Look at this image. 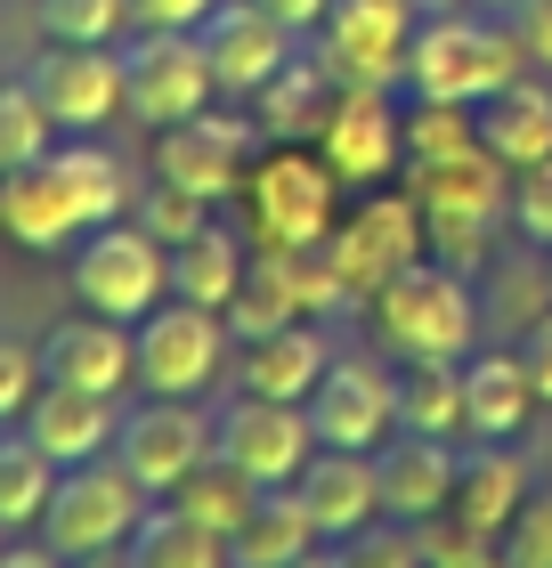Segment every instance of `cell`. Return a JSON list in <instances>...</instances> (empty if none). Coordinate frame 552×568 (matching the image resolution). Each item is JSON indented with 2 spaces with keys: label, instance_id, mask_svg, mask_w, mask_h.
Returning <instances> with one entry per match:
<instances>
[{
  "label": "cell",
  "instance_id": "cell-1",
  "mask_svg": "<svg viewBox=\"0 0 552 568\" xmlns=\"http://www.w3.org/2000/svg\"><path fill=\"white\" fill-rule=\"evenodd\" d=\"M529 73V49H520L512 17H488V9H439L414 24L407 41V90L414 98H439V106H480L504 82Z\"/></svg>",
  "mask_w": 552,
  "mask_h": 568
},
{
  "label": "cell",
  "instance_id": "cell-2",
  "mask_svg": "<svg viewBox=\"0 0 552 568\" xmlns=\"http://www.w3.org/2000/svg\"><path fill=\"white\" fill-rule=\"evenodd\" d=\"M365 308H374V333L399 357H471V342H480V301H471L463 268L431 261V252L399 268Z\"/></svg>",
  "mask_w": 552,
  "mask_h": 568
},
{
  "label": "cell",
  "instance_id": "cell-3",
  "mask_svg": "<svg viewBox=\"0 0 552 568\" xmlns=\"http://www.w3.org/2000/svg\"><path fill=\"white\" fill-rule=\"evenodd\" d=\"M407 195L423 203V227H431L439 261L471 268L488 252V227L512 212V163H495L488 146H471V154H455V163L407 171Z\"/></svg>",
  "mask_w": 552,
  "mask_h": 568
},
{
  "label": "cell",
  "instance_id": "cell-4",
  "mask_svg": "<svg viewBox=\"0 0 552 568\" xmlns=\"http://www.w3.org/2000/svg\"><path fill=\"white\" fill-rule=\"evenodd\" d=\"M244 195H252L260 244H277V252L325 244L333 220H341V179H333L325 154L301 146V139H269V154H260L252 179H244Z\"/></svg>",
  "mask_w": 552,
  "mask_h": 568
},
{
  "label": "cell",
  "instance_id": "cell-5",
  "mask_svg": "<svg viewBox=\"0 0 552 568\" xmlns=\"http://www.w3.org/2000/svg\"><path fill=\"white\" fill-rule=\"evenodd\" d=\"M147 504H154V496L122 471L114 455L66 463V471H58V496H49V511H41V545H49V552H66V560L122 552Z\"/></svg>",
  "mask_w": 552,
  "mask_h": 568
},
{
  "label": "cell",
  "instance_id": "cell-6",
  "mask_svg": "<svg viewBox=\"0 0 552 568\" xmlns=\"http://www.w3.org/2000/svg\"><path fill=\"white\" fill-rule=\"evenodd\" d=\"M325 268L341 276L350 301H374L399 268H414L431 252V227H423V203L414 195H390V187H365V203L350 220H333V236L318 244Z\"/></svg>",
  "mask_w": 552,
  "mask_h": 568
},
{
  "label": "cell",
  "instance_id": "cell-7",
  "mask_svg": "<svg viewBox=\"0 0 552 568\" xmlns=\"http://www.w3.org/2000/svg\"><path fill=\"white\" fill-rule=\"evenodd\" d=\"M130 342H139V382L147 398H203L228 366V317L220 308H195V301H154L139 325H130Z\"/></svg>",
  "mask_w": 552,
  "mask_h": 568
},
{
  "label": "cell",
  "instance_id": "cell-8",
  "mask_svg": "<svg viewBox=\"0 0 552 568\" xmlns=\"http://www.w3.org/2000/svg\"><path fill=\"white\" fill-rule=\"evenodd\" d=\"M73 301L114 317V325H139L154 301H171V252L147 227H122V220L90 227L73 244Z\"/></svg>",
  "mask_w": 552,
  "mask_h": 568
},
{
  "label": "cell",
  "instance_id": "cell-9",
  "mask_svg": "<svg viewBox=\"0 0 552 568\" xmlns=\"http://www.w3.org/2000/svg\"><path fill=\"white\" fill-rule=\"evenodd\" d=\"M414 24V0H333L318 24V65L333 73V90H407Z\"/></svg>",
  "mask_w": 552,
  "mask_h": 568
},
{
  "label": "cell",
  "instance_id": "cell-10",
  "mask_svg": "<svg viewBox=\"0 0 552 568\" xmlns=\"http://www.w3.org/2000/svg\"><path fill=\"white\" fill-rule=\"evenodd\" d=\"M220 98L212 58L195 33H130L122 41V114L139 131H171V122L203 114Z\"/></svg>",
  "mask_w": 552,
  "mask_h": 568
},
{
  "label": "cell",
  "instance_id": "cell-11",
  "mask_svg": "<svg viewBox=\"0 0 552 568\" xmlns=\"http://www.w3.org/2000/svg\"><path fill=\"white\" fill-rule=\"evenodd\" d=\"M252 146H260L252 114H212L203 106L188 122H171V131H154V179H171V187H188L203 203H228L260 163Z\"/></svg>",
  "mask_w": 552,
  "mask_h": 568
},
{
  "label": "cell",
  "instance_id": "cell-12",
  "mask_svg": "<svg viewBox=\"0 0 552 568\" xmlns=\"http://www.w3.org/2000/svg\"><path fill=\"white\" fill-rule=\"evenodd\" d=\"M212 455H228L235 471L260 479V487H293L301 463L318 455V423H309V406H293V398L235 390L228 415H212Z\"/></svg>",
  "mask_w": 552,
  "mask_h": 568
},
{
  "label": "cell",
  "instance_id": "cell-13",
  "mask_svg": "<svg viewBox=\"0 0 552 568\" xmlns=\"http://www.w3.org/2000/svg\"><path fill=\"white\" fill-rule=\"evenodd\" d=\"M24 82H33V98L66 139H98L122 114V49L114 41H49Z\"/></svg>",
  "mask_w": 552,
  "mask_h": 568
},
{
  "label": "cell",
  "instance_id": "cell-14",
  "mask_svg": "<svg viewBox=\"0 0 552 568\" xmlns=\"http://www.w3.org/2000/svg\"><path fill=\"white\" fill-rule=\"evenodd\" d=\"M114 463L147 496H171L195 463H212V415L195 398H147L114 423Z\"/></svg>",
  "mask_w": 552,
  "mask_h": 568
},
{
  "label": "cell",
  "instance_id": "cell-15",
  "mask_svg": "<svg viewBox=\"0 0 552 568\" xmlns=\"http://www.w3.org/2000/svg\"><path fill=\"white\" fill-rule=\"evenodd\" d=\"M309 423H318V447H358L374 455L390 430H399V374L382 366V357H341L318 374V390H309Z\"/></svg>",
  "mask_w": 552,
  "mask_h": 568
},
{
  "label": "cell",
  "instance_id": "cell-16",
  "mask_svg": "<svg viewBox=\"0 0 552 568\" xmlns=\"http://www.w3.org/2000/svg\"><path fill=\"white\" fill-rule=\"evenodd\" d=\"M195 41H203V58H212L220 98H260L301 49V33H284L260 0H220V9L195 24Z\"/></svg>",
  "mask_w": 552,
  "mask_h": 568
},
{
  "label": "cell",
  "instance_id": "cell-17",
  "mask_svg": "<svg viewBox=\"0 0 552 568\" xmlns=\"http://www.w3.org/2000/svg\"><path fill=\"white\" fill-rule=\"evenodd\" d=\"M318 154L333 163L341 187H382L390 171H407V114L390 106V90H341L325 131H318Z\"/></svg>",
  "mask_w": 552,
  "mask_h": 568
},
{
  "label": "cell",
  "instance_id": "cell-18",
  "mask_svg": "<svg viewBox=\"0 0 552 568\" xmlns=\"http://www.w3.org/2000/svg\"><path fill=\"white\" fill-rule=\"evenodd\" d=\"M374 471H382V520H407V528H431L446 520L455 504V438H431V430H390L374 447Z\"/></svg>",
  "mask_w": 552,
  "mask_h": 568
},
{
  "label": "cell",
  "instance_id": "cell-19",
  "mask_svg": "<svg viewBox=\"0 0 552 568\" xmlns=\"http://www.w3.org/2000/svg\"><path fill=\"white\" fill-rule=\"evenodd\" d=\"M41 374L73 382V390H98V398H122L130 382H139V342H130V325L82 308V317L41 333Z\"/></svg>",
  "mask_w": 552,
  "mask_h": 568
},
{
  "label": "cell",
  "instance_id": "cell-20",
  "mask_svg": "<svg viewBox=\"0 0 552 568\" xmlns=\"http://www.w3.org/2000/svg\"><path fill=\"white\" fill-rule=\"evenodd\" d=\"M293 496H301L309 520H318L325 545H341V536L382 520V471H374V455H358V447H318L301 463Z\"/></svg>",
  "mask_w": 552,
  "mask_h": 568
},
{
  "label": "cell",
  "instance_id": "cell-21",
  "mask_svg": "<svg viewBox=\"0 0 552 568\" xmlns=\"http://www.w3.org/2000/svg\"><path fill=\"white\" fill-rule=\"evenodd\" d=\"M114 398H98V390H73V382H41L33 406H24V438L58 463H90V455H114Z\"/></svg>",
  "mask_w": 552,
  "mask_h": 568
},
{
  "label": "cell",
  "instance_id": "cell-22",
  "mask_svg": "<svg viewBox=\"0 0 552 568\" xmlns=\"http://www.w3.org/2000/svg\"><path fill=\"white\" fill-rule=\"evenodd\" d=\"M325 366H333V342L318 333V317H293L284 333H260V342H235V390H252V398L309 406Z\"/></svg>",
  "mask_w": 552,
  "mask_h": 568
},
{
  "label": "cell",
  "instance_id": "cell-23",
  "mask_svg": "<svg viewBox=\"0 0 552 568\" xmlns=\"http://www.w3.org/2000/svg\"><path fill=\"white\" fill-rule=\"evenodd\" d=\"M520 496H529V463L512 455V438H471L463 471H455V504H446V520L471 528V536H504Z\"/></svg>",
  "mask_w": 552,
  "mask_h": 568
},
{
  "label": "cell",
  "instance_id": "cell-24",
  "mask_svg": "<svg viewBox=\"0 0 552 568\" xmlns=\"http://www.w3.org/2000/svg\"><path fill=\"white\" fill-rule=\"evenodd\" d=\"M0 227H9L24 252H66V244L90 236L82 212H73V195H66V179L49 171V154L0 179Z\"/></svg>",
  "mask_w": 552,
  "mask_h": 568
},
{
  "label": "cell",
  "instance_id": "cell-25",
  "mask_svg": "<svg viewBox=\"0 0 552 568\" xmlns=\"http://www.w3.org/2000/svg\"><path fill=\"white\" fill-rule=\"evenodd\" d=\"M471 122H480V146L495 163H512V171L544 163L552 154V90H544V73H520V82H504L495 98H480Z\"/></svg>",
  "mask_w": 552,
  "mask_h": 568
},
{
  "label": "cell",
  "instance_id": "cell-26",
  "mask_svg": "<svg viewBox=\"0 0 552 568\" xmlns=\"http://www.w3.org/2000/svg\"><path fill=\"white\" fill-rule=\"evenodd\" d=\"M529 415H536V382L520 366V349L463 357V438H520Z\"/></svg>",
  "mask_w": 552,
  "mask_h": 568
},
{
  "label": "cell",
  "instance_id": "cell-27",
  "mask_svg": "<svg viewBox=\"0 0 552 568\" xmlns=\"http://www.w3.org/2000/svg\"><path fill=\"white\" fill-rule=\"evenodd\" d=\"M325 536L301 511L293 487H260V504L228 528V568H293L301 552H318Z\"/></svg>",
  "mask_w": 552,
  "mask_h": 568
},
{
  "label": "cell",
  "instance_id": "cell-28",
  "mask_svg": "<svg viewBox=\"0 0 552 568\" xmlns=\"http://www.w3.org/2000/svg\"><path fill=\"white\" fill-rule=\"evenodd\" d=\"M333 98H341V90H333V73L318 65V49H293V65H284L277 82L252 98V122H260V139H301V146H318Z\"/></svg>",
  "mask_w": 552,
  "mask_h": 568
},
{
  "label": "cell",
  "instance_id": "cell-29",
  "mask_svg": "<svg viewBox=\"0 0 552 568\" xmlns=\"http://www.w3.org/2000/svg\"><path fill=\"white\" fill-rule=\"evenodd\" d=\"M122 552H130V568H228V536L188 520V511L163 496V504L139 511V528H130Z\"/></svg>",
  "mask_w": 552,
  "mask_h": 568
},
{
  "label": "cell",
  "instance_id": "cell-30",
  "mask_svg": "<svg viewBox=\"0 0 552 568\" xmlns=\"http://www.w3.org/2000/svg\"><path fill=\"white\" fill-rule=\"evenodd\" d=\"M49 171L66 179V195H73V212H82V227H107L130 212V163L114 146H98V139H73V146H49Z\"/></svg>",
  "mask_w": 552,
  "mask_h": 568
},
{
  "label": "cell",
  "instance_id": "cell-31",
  "mask_svg": "<svg viewBox=\"0 0 552 568\" xmlns=\"http://www.w3.org/2000/svg\"><path fill=\"white\" fill-rule=\"evenodd\" d=\"M399 430L463 438V357H399Z\"/></svg>",
  "mask_w": 552,
  "mask_h": 568
},
{
  "label": "cell",
  "instance_id": "cell-32",
  "mask_svg": "<svg viewBox=\"0 0 552 568\" xmlns=\"http://www.w3.org/2000/svg\"><path fill=\"white\" fill-rule=\"evenodd\" d=\"M244 244L228 236V227H195L188 244H171V293L195 301V308H228L235 284H244Z\"/></svg>",
  "mask_w": 552,
  "mask_h": 568
},
{
  "label": "cell",
  "instance_id": "cell-33",
  "mask_svg": "<svg viewBox=\"0 0 552 568\" xmlns=\"http://www.w3.org/2000/svg\"><path fill=\"white\" fill-rule=\"evenodd\" d=\"M58 496V463H49L33 438H0V528L9 536H41V511Z\"/></svg>",
  "mask_w": 552,
  "mask_h": 568
},
{
  "label": "cell",
  "instance_id": "cell-34",
  "mask_svg": "<svg viewBox=\"0 0 552 568\" xmlns=\"http://www.w3.org/2000/svg\"><path fill=\"white\" fill-rule=\"evenodd\" d=\"M171 504L188 511V520H203V528H220V536H228V528L260 504V479H244L228 455H212V463H195V471L171 487Z\"/></svg>",
  "mask_w": 552,
  "mask_h": 568
},
{
  "label": "cell",
  "instance_id": "cell-35",
  "mask_svg": "<svg viewBox=\"0 0 552 568\" xmlns=\"http://www.w3.org/2000/svg\"><path fill=\"white\" fill-rule=\"evenodd\" d=\"M480 146V122L471 106H439V98H414L407 114V171H431V163H455V154Z\"/></svg>",
  "mask_w": 552,
  "mask_h": 568
},
{
  "label": "cell",
  "instance_id": "cell-36",
  "mask_svg": "<svg viewBox=\"0 0 552 568\" xmlns=\"http://www.w3.org/2000/svg\"><path fill=\"white\" fill-rule=\"evenodd\" d=\"M49 146H58V122H49V106L33 98V82H0V179L41 163Z\"/></svg>",
  "mask_w": 552,
  "mask_h": 568
},
{
  "label": "cell",
  "instance_id": "cell-37",
  "mask_svg": "<svg viewBox=\"0 0 552 568\" xmlns=\"http://www.w3.org/2000/svg\"><path fill=\"white\" fill-rule=\"evenodd\" d=\"M139 227L171 252V244H188L195 227H212V203L188 195V187H171V179H147V187H139Z\"/></svg>",
  "mask_w": 552,
  "mask_h": 568
},
{
  "label": "cell",
  "instance_id": "cell-38",
  "mask_svg": "<svg viewBox=\"0 0 552 568\" xmlns=\"http://www.w3.org/2000/svg\"><path fill=\"white\" fill-rule=\"evenodd\" d=\"M49 41H114L130 33V0H33Z\"/></svg>",
  "mask_w": 552,
  "mask_h": 568
},
{
  "label": "cell",
  "instance_id": "cell-39",
  "mask_svg": "<svg viewBox=\"0 0 552 568\" xmlns=\"http://www.w3.org/2000/svg\"><path fill=\"white\" fill-rule=\"evenodd\" d=\"M341 568H423V528H407V520H374V528H358V536H341Z\"/></svg>",
  "mask_w": 552,
  "mask_h": 568
},
{
  "label": "cell",
  "instance_id": "cell-40",
  "mask_svg": "<svg viewBox=\"0 0 552 568\" xmlns=\"http://www.w3.org/2000/svg\"><path fill=\"white\" fill-rule=\"evenodd\" d=\"M504 560L512 568H552V487H529L504 528Z\"/></svg>",
  "mask_w": 552,
  "mask_h": 568
},
{
  "label": "cell",
  "instance_id": "cell-41",
  "mask_svg": "<svg viewBox=\"0 0 552 568\" xmlns=\"http://www.w3.org/2000/svg\"><path fill=\"white\" fill-rule=\"evenodd\" d=\"M512 227L536 252H552V154L529 163V171H512Z\"/></svg>",
  "mask_w": 552,
  "mask_h": 568
},
{
  "label": "cell",
  "instance_id": "cell-42",
  "mask_svg": "<svg viewBox=\"0 0 552 568\" xmlns=\"http://www.w3.org/2000/svg\"><path fill=\"white\" fill-rule=\"evenodd\" d=\"M41 349H24L17 333H0V423H17L24 406H33V390H41Z\"/></svg>",
  "mask_w": 552,
  "mask_h": 568
},
{
  "label": "cell",
  "instance_id": "cell-43",
  "mask_svg": "<svg viewBox=\"0 0 552 568\" xmlns=\"http://www.w3.org/2000/svg\"><path fill=\"white\" fill-rule=\"evenodd\" d=\"M423 568H512V560H504V536L446 528V536H423Z\"/></svg>",
  "mask_w": 552,
  "mask_h": 568
},
{
  "label": "cell",
  "instance_id": "cell-44",
  "mask_svg": "<svg viewBox=\"0 0 552 568\" xmlns=\"http://www.w3.org/2000/svg\"><path fill=\"white\" fill-rule=\"evenodd\" d=\"M220 0H130V33H195Z\"/></svg>",
  "mask_w": 552,
  "mask_h": 568
},
{
  "label": "cell",
  "instance_id": "cell-45",
  "mask_svg": "<svg viewBox=\"0 0 552 568\" xmlns=\"http://www.w3.org/2000/svg\"><path fill=\"white\" fill-rule=\"evenodd\" d=\"M512 33H520V49H529V73H552V0H520Z\"/></svg>",
  "mask_w": 552,
  "mask_h": 568
},
{
  "label": "cell",
  "instance_id": "cell-46",
  "mask_svg": "<svg viewBox=\"0 0 552 568\" xmlns=\"http://www.w3.org/2000/svg\"><path fill=\"white\" fill-rule=\"evenodd\" d=\"M520 366H529V382H536V398L552 406V317H536L529 333H520Z\"/></svg>",
  "mask_w": 552,
  "mask_h": 568
},
{
  "label": "cell",
  "instance_id": "cell-47",
  "mask_svg": "<svg viewBox=\"0 0 552 568\" xmlns=\"http://www.w3.org/2000/svg\"><path fill=\"white\" fill-rule=\"evenodd\" d=\"M260 9H269L277 24H284V33H318V24H325V9H333V0H260Z\"/></svg>",
  "mask_w": 552,
  "mask_h": 568
},
{
  "label": "cell",
  "instance_id": "cell-48",
  "mask_svg": "<svg viewBox=\"0 0 552 568\" xmlns=\"http://www.w3.org/2000/svg\"><path fill=\"white\" fill-rule=\"evenodd\" d=\"M0 568H73V560H66V552H49L41 536H33V545L17 536V545H0Z\"/></svg>",
  "mask_w": 552,
  "mask_h": 568
},
{
  "label": "cell",
  "instance_id": "cell-49",
  "mask_svg": "<svg viewBox=\"0 0 552 568\" xmlns=\"http://www.w3.org/2000/svg\"><path fill=\"white\" fill-rule=\"evenodd\" d=\"M73 568H130V552H90V560H73Z\"/></svg>",
  "mask_w": 552,
  "mask_h": 568
},
{
  "label": "cell",
  "instance_id": "cell-50",
  "mask_svg": "<svg viewBox=\"0 0 552 568\" xmlns=\"http://www.w3.org/2000/svg\"><path fill=\"white\" fill-rule=\"evenodd\" d=\"M293 568H341V552H325V545H318V552H301Z\"/></svg>",
  "mask_w": 552,
  "mask_h": 568
},
{
  "label": "cell",
  "instance_id": "cell-51",
  "mask_svg": "<svg viewBox=\"0 0 552 568\" xmlns=\"http://www.w3.org/2000/svg\"><path fill=\"white\" fill-rule=\"evenodd\" d=\"M463 9H488V17H512L520 0H463Z\"/></svg>",
  "mask_w": 552,
  "mask_h": 568
},
{
  "label": "cell",
  "instance_id": "cell-52",
  "mask_svg": "<svg viewBox=\"0 0 552 568\" xmlns=\"http://www.w3.org/2000/svg\"><path fill=\"white\" fill-rule=\"evenodd\" d=\"M0 545H9V528H0Z\"/></svg>",
  "mask_w": 552,
  "mask_h": 568
}]
</instances>
